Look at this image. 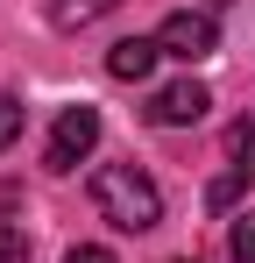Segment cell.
Listing matches in <instances>:
<instances>
[{
    "instance_id": "4",
    "label": "cell",
    "mask_w": 255,
    "mask_h": 263,
    "mask_svg": "<svg viewBox=\"0 0 255 263\" xmlns=\"http://www.w3.org/2000/svg\"><path fill=\"white\" fill-rule=\"evenodd\" d=\"M213 92L199 86V79H177V86H156V100H149V121L156 128H192V121H206Z\"/></svg>"
},
{
    "instance_id": "9",
    "label": "cell",
    "mask_w": 255,
    "mask_h": 263,
    "mask_svg": "<svg viewBox=\"0 0 255 263\" xmlns=\"http://www.w3.org/2000/svg\"><path fill=\"white\" fill-rule=\"evenodd\" d=\"M234 263H255V214H234Z\"/></svg>"
},
{
    "instance_id": "13",
    "label": "cell",
    "mask_w": 255,
    "mask_h": 263,
    "mask_svg": "<svg viewBox=\"0 0 255 263\" xmlns=\"http://www.w3.org/2000/svg\"><path fill=\"white\" fill-rule=\"evenodd\" d=\"M177 263H199V256H177Z\"/></svg>"
},
{
    "instance_id": "10",
    "label": "cell",
    "mask_w": 255,
    "mask_h": 263,
    "mask_svg": "<svg viewBox=\"0 0 255 263\" xmlns=\"http://www.w3.org/2000/svg\"><path fill=\"white\" fill-rule=\"evenodd\" d=\"M0 263H29V235L14 220H0Z\"/></svg>"
},
{
    "instance_id": "6",
    "label": "cell",
    "mask_w": 255,
    "mask_h": 263,
    "mask_svg": "<svg viewBox=\"0 0 255 263\" xmlns=\"http://www.w3.org/2000/svg\"><path fill=\"white\" fill-rule=\"evenodd\" d=\"M121 0H50V22L57 29H92V22H107Z\"/></svg>"
},
{
    "instance_id": "2",
    "label": "cell",
    "mask_w": 255,
    "mask_h": 263,
    "mask_svg": "<svg viewBox=\"0 0 255 263\" xmlns=\"http://www.w3.org/2000/svg\"><path fill=\"white\" fill-rule=\"evenodd\" d=\"M156 50L163 57H184V64H206L213 50H220V22H213L206 7H177V14H163V29H156Z\"/></svg>"
},
{
    "instance_id": "1",
    "label": "cell",
    "mask_w": 255,
    "mask_h": 263,
    "mask_svg": "<svg viewBox=\"0 0 255 263\" xmlns=\"http://www.w3.org/2000/svg\"><path fill=\"white\" fill-rule=\"evenodd\" d=\"M92 206H99V220H114L121 235H149L163 220V192H156V178L142 164H99L92 171Z\"/></svg>"
},
{
    "instance_id": "12",
    "label": "cell",
    "mask_w": 255,
    "mask_h": 263,
    "mask_svg": "<svg viewBox=\"0 0 255 263\" xmlns=\"http://www.w3.org/2000/svg\"><path fill=\"white\" fill-rule=\"evenodd\" d=\"M213 7H234V0H206V14H213Z\"/></svg>"
},
{
    "instance_id": "11",
    "label": "cell",
    "mask_w": 255,
    "mask_h": 263,
    "mask_svg": "<svg viewBox=\"0 0 255 263\" xmlns=\"http://www.w3.org/2000/svg\"><path fill=\"white\" fill-rule=\"evenodd\" d=\"M64 263H121V256H114V249H99V242H78Z\"/></svg>"
},
{
    "instance_id": "8",
    "label": "cell",
    "mask_w": 255,
    "mask_h": 263,
    "mask_svg": "<svg viewBox=\"0 0 255 263\" xmlns=\"http://www.w3.org/2000/svg\"><path fill=\"white\" fill-rule=\"evenodd\" d=\"M22 121H29V114H22V100H14V92H0V149H14V142H22Z\"/></svg>"
},
{
    "instance_id": "5",
    "label": "cell",
    "mask_w": 255,
    "mask_h": 263,
    "mask_svg": "<svg viewBox=\"0 0 255 263\" xmlns=\"http://www.w3.org/2000/svg\"><path fill=\"white\" fill-rule=\"evenodd\" d=\"M156 57H163V50H156V36H121V43L107 50V71H114L121 86H142V79L156 71Z\"/></svg>"
},
{
    "instance_id": "3",
    "label": "cell",
    "mask_w": 255,
    "mask_h": 263,
    "mask_svg": "<svg viewBox=\"0 0 255 263\" xmlns=\"http://www.w3.org/2000/svg\"><path fill=\"white\" fill-rule=\"evenodd\" d=\"M92 142H99V107H85V100H78V107H64V114H57V128H50V149H42V164H50V171H78Z\"/></svg>"
},
{
    "instance_id": "7",
    "label": "cell",
    "mask_w": 255,
    "mask_h": 263,
    "mask_svg": "<svg viewBox=\"0 0 255 263\" xmlns=\"http://www.w3.org/2000/svg\"><path fill=\"white\" fill-rule=\"evenodd\" d=\"M241 192H248V164H234V171H227V178H213V192H206V206H213V214H227V206H234V199H241Z\"/></svg>"
}]
</instances>
